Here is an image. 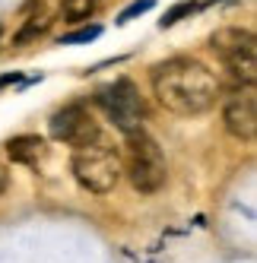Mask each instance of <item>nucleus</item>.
<instances>
[{"label":"nucleus","mask_w":257,"mask_h":263,"mask_svg":"<svg viewBox=\"0 0 257 263\" xmlns=\"http://www.w3.org/2000/svg\"><path fill=\"white\" fill-rule=\"evenodd\" d=\"M156 7V0H134L127 10H121V16H118V26H124V23H131L134 16H140V13H146V10H153Z\"/></svg>","instance_id":"13"},{"label":"nucleus","mask_w":257,"mask_h":263,"mask_svg":"<svg viewBox=\"0 0 257 263\" xmlns=\"http://www.w3.org/2000/svg\"><path fill=\"white\" fill-rule=\"evenodd\" d=\"M7 156H10L13 162H20V165H39V162H45V156H48V143H45L42 137H32V134L13 137V140L7 143Z\"/></svg>","instance_id":"8"},{"label":"nucleus","mask_w":257,"mask_h":263,"mask_svg":"<svg viewBox=\"0 0 257 263\" xmlns=\"http://www.w3.org/2000/svg\"><path fill=\"white\" fill-rule=\"evenodd\" d=\"M223 124L235 140L251 143L257 134V102L251 96V86H238L223 105Z\"/></svg>","instance_id":"7"},{"label":"nucleus","mask_w":257,"mask_h":263,"mask_svg":"<svg viewBox=\"0 0 257 263\" xmlns=\"http://www.w3.org/2000/svg\"><path fill=\"white\" fill-rule=\"evenodd\" d=\"M219 77L194 58H172L153 70V92L172 115H204L219 99Z\"/></svg>","instance_id":"1"},{"label":"nucleus","mask_w":257,"mask_h":263,"mask_svg":"<svg viewBox=\"0 0 257 263\" xmlns=\"http://www.w3.org/2000/svg\"><path fill=\"white\" fill-rule=\"evenodd\" d=\"M121 156L112 146H105L99 140L77 146L73 153V178L80 181V187H86L89 194H108L115 191V184L121 181Z\"/></svg>","instance_id":"4"},{"label":"nucleus","mask_w":257,"mask_h":263,"mask_svg":"<svg viewBox=\"0 0 257 263\" xmlns=\"http://www.w3.org/2000/svg\"><path fill=\"white\" fill-rule=\"evenodd\" d=\"M197 10H200V4H194V0H181V4H175L169 13L162 16V20H159V26H162V29H172L175 23H181L185 16H191V13H197Z\"/></svg>","instance_id":"11"},{"label":"nucleus","mask_w":257,"mask_h":263,"mask_svg":"<svg viewBox=\"0 0 257 263\" xmlns=\"http://www.w3.org/2000/svg\"><path fill=\"white\" fill-rule=\"evenodd\" d=\"M96 105L108 115V121H112L121 134H131V130H137L143 124V99H140V89L121 77L115 83H108L96 92Z\"/></svg>","instance_id":"5"},{"label":"nucleus","mask_w":257,"mask_h":263,"mask_svg":"<svg viewBox=\"0 0 257 263\" xmlns=\"http://www.w3.org/2000/svg\"><path fill=\"white\" fill-rule=\"evenodd\" d=\"M99 35H102V29H99V26H86V29H80V32L61 35V39H58V45H86V42L99 39Z\"/></svg>","instance_id":"12"},{"label":"nucleus","mask_w":257,"mask_h":263,"mask_svg":"<svg viewBox=\"0 0 257 263\" xmlns=\"http://www.w3.org/2000/svg\"><path fill=\"white\" fill-rule=\"evenodd\" d=\"M48 130L58 143H67V146H86L99 140V124L86 105H67L61 111H54L48 121Z\"/></svg>","instance_id":"6"},{"label":"nucleus","mask_w":257,"mask_h":263,"mask_svg":"<svg viewBox=\"0 0 257 263\" xmlns=\"http://www.w3.org/2000/svg\"><path fill=\"white\" fill-rule=\"evenodd\" d=\"M124 172L131 178L134 191L140 194H156L159 187L165 184V175H169V165H165V156H162V146L146 134L143 127L124 134Z\"/></svg>","instance_id":"2"},{"label":"nucleus","mask_w":257,"mask_h":263,"mask_svg":"<svg viewBox=\"0 0 257 263\" xmlns=\"http://www.w3.org/2000/svg\"><path fill=\"white\" fill-rule=\"evenodd\" d=\"M20 77H16V73H7V77H0V86H7V83H16Z\"/></svg>","instance_id":"15"},{"label":"nucleus","mask_w":257,"mask_h":263,"mask_svg":"<svg viewBox=\"0 0 257 263\" xmlns=\"http://www.w3.org/2000/svg\"><path fill=\"white\" fill-rule=\"evenodd\" d=\"M7 184H10V175H7V168H4V165H0V194H4V191H7Z\"/></svg>","instance_id":"14"},{"label":"nucleus","mask_w":257,"mask_h":263,"mask_svg":"<svg viewBox=\"0 0 257 263\" xmlns=\"http://www.w3.org/2000/svg\"><path fill=\"white\" fill-rule=\"evenodd\" d=\"M51 23L54 20L45 13V7L39 4V0H35V4H32V16H26L23 26H20V32L13 35V45H29V42H35L39 35H45L51 29Z\"/></svg>","instance_id":"9"},{"label":"nucleus","mask_w":257,"mask_h":263,"mask_svg":"<svg viewBox=\"0 0 257 263\" xmlns=\"http://www.w3.org/2000/svg\"><path fill=\"white\" fill-rule=\"evenodd\" d=\"M210 48L229 73L232 86H254L257 80V39L248 29H216L210 35Z\"/></svg>","instance_id":"3"},{"label":"nucleus","mask_w":257,"mask_h":263,"mask_svg":"<svg viewBox=\"0 0 257 263\" xmlns=\"http://www.w3.org/2000/svg\"><path fill=\"white\" fill-rule=\"evenodd\" d=\"M102 0H64L61 4V20L64 23H80L86 16H93Z\"/></svg>","instance_id":"10"}]
</instances>
